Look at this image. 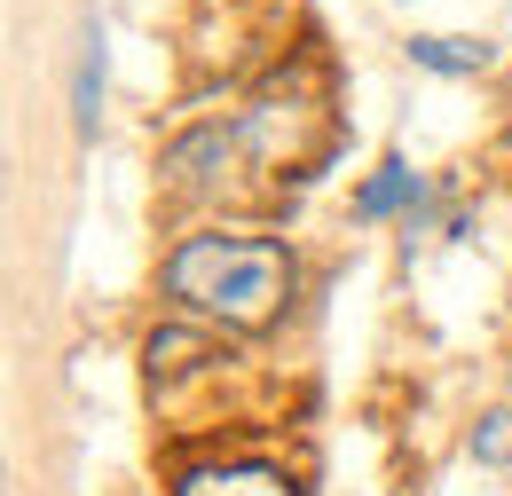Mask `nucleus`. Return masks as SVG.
Segmentation results:
<instances>
[{
	"label": "nucleus",
	"instance_id": "nucleus-1",
	"mask_svg": "<svg viewBox=\"0 0 512 496\" xmlns=\"http://www.w3.org/2000/svg\"><path fill=\"white\" fill-rule=\"evenodd\" d=\"M166 292L190 300L197 315H221L237 331H260L292 300V252L268 245V237H190L166 260Z\"/></svg>",
	"mask_w": 512,
	"mask_h": 496
},
{
	"label": "nucleus",
	"instance_id": "nucleus-2",
	"mask_svg": "<svg viewBox=\"0 0 512 496\" xmlns=\"http://www.w3.org/2000/svg\"><path fill=\"white\" fill-rule=\"evenodd\" d=\"M174 496H300V489L276 465H197L174 481Z\"/></svg>",
	"mask_w": 512,
	"mask_h": 496
},
{
	"label": "nucleus",
	"instance_id": "nucleus-3",
	"mask_svg": "<svg viewBox=\"0 0 512 496\" xmlns=\"http://www.w3.org/2000/svg\"><path fill=\"white\" fill-rule=\"evenodd\" d=\"M410 63H418V71H442V79H465V71H489V40L418 32V40H410Z\"/></svg>",
	"mask_w": 512,
	"mask_h": 496
},
{
	"label": "nucleus",
	"instance_id": "nucleus-4",
	"mask_svg": "<svg viewBox=\"0 0 512 496\" xmlns=\"http://www.w3.org/2000/svg\"><path fill=\"white\" fill-rule=\"evenodd\" d=\"M418 197V182H410V166H379V182H363V197H355V213L363 221H379V213H394V205H410Z\"/></svg>",
	"mask_w": 512,
	"mask_h": 496
},
{
	"label": "nucleus",
	"instance_id": "nucleus-5",
	"mask_svg": "<svg viewBox=\"0 0 512 496\" xmlns=\"http://www.w3.org/2000/svg\"><path fill=\"white\" fill-rule=\"evenodd\" d=\"M197 355H213L197 331H150V378H174V371H190Z\"/></svg>",
	"mask_w": 512,
	"mask_h": 496
},
{
	"label": "nucleus",
	"instance_id": "nucleus-6",
	"mask_svg": "<svg viewBox=\"0 0 512 496\" xmlns=\"http://www.w3.org/2000/svg\"><path fill=\"white\" fill-rule=\"evenodd\" d=\"M473 457H481V465H512V410H489V418L473 426Z\"/></svg>",
	"mask_w": 512,
	"mask_h": 496
},
{
	"label": "nucleus",
	"instance_id": "nucleus-7",
	"mask_svg": "<svg viewBox=\"0 0 512 496\" xmlns=\"http://www.w3.org/2000/svg\"><path fill=\"white\" fill-rule=\"evenodd\" d=\"M103 40H87V63H79V126L95 134V95H103V56H95Z\"/></svg>",
	"mask_w": 512,
	"mask_h": 496
}]
</instances>
